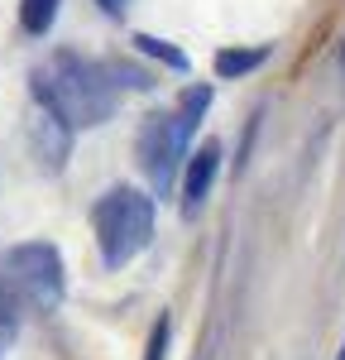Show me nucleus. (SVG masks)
Listing matches in <instances>:
<instances>
[{
	"label": "nucleus",
	"mask_w": 345,
	"mask_h": 360,
	"mask_svg": "<svg viewBox=\"0 0 345 360\" xmlns=\"http://www.w3.org/2000/svg\"><path fill=\"white\" fill-rule=\"evenodd\" d=\"M34 96H39V106H48L67 130H77V125H101V120H111V111H115V86H111V77H106V68L91 63V58L67 53V49L53 53L43 68H34Z\"/></svg>",
	"instance_id": "1"
},
{
	"label": "nucleus",
	"mask_w": 345,
	"mask_h": 360,
	"mask_svg": "<svg viewBox=\"0 0 345 360\" xmlns=\"http://www.w3.org/2000/svg\"><path fill=\"white\" fill-rule=\"evenodd\" d=\"M91 226H96V245H101V259L120 269L130 264L149 236H154V197L140 193V188H111V193L96 202L91 212Z\"/></svg>",
	"instance_id": "2"
},
{
	"label": "nucleus",
	"mask_w": 345,
	"mask_h": 360,
	"mask_svg": "<svg viewBox=\"0 0 345 360\" xmlns=\"http://www.w3.org/2000/svg\"><path fill=\"white\" fill-rule=\"evenodd\" d=\"M0 288L29 312H53L62 303V255L48 240H25L0 255Z\"/></svg>",
	"instance_id": "3"
},
{
	"label": "nucleus",
	"mask_w": 345,
	"mask_h": 360,
	"mask_svg": "<svg viewBox=\"0 0 345 360\" xmlns=\"http://www.w3.org/2000/svg\"><path fill=\"white\" fill-rule=\"evenodd\" d=\"M187 139H192V125L182 120V115H149L140 130V168L149 173V183H154V193L163 197L172 188V178H177V164H182V154H187Z\"/></svg>",
	"instance_id": "4"
},
{
	"label": "nucleus",
	"mask_w": 345,
	"mask_h": 360,
	"mask_svg": "<svg viewBox=\"0 0 345 360\" xmlns=\"http://www.w3.org/2000/svg\"><path fill=\"white\" fill-rule=\"evenodd\" d=\"M216 164H221V144H201L197 159L187 164V173H182V212L187 217H197V207L206 202L211 183H216Z\"/></svg>",
	"instance_id": "5"
},
{
	"label": "nucleus",
	"mask_w": 345,
	"mask_h": 360,
	"mask_svg": "<svg viewBox=\"0 0 345 360\" xmlns=\"http://www.w3.org/2000/svg\"><path fill=\"white\" fill-rule=\"evenodd\" d=\"M34 139H39V154H43V164H48V168H62L72 130H67V125H62V120H58L48 106H39V120H34Z\"/></svg>",
	"instance_id": "6"
},
{
	"label": "nucleus",
	"mask_w": 345,
	"mask_h": 360,
	"mask_svg": "<svg viewBox=\"0 0 345 360\" xmlns=\"http://www.w3.org/2000/svg\"><path fill=\"white\" fill-rule=\"evenodd\" d=\"M264 58H269V49H221L216 53V72L221 77H245V72H255Z\"/></svg>",
	"instance_id": "7"
},
{
	"label": "nucleus",
	"mask_w": 345,
	"mask_h": 360,
	"mask_svg": "<svg viewBox=\"0 0 345 360\" xmlns=\"http://www.w3.org/2000/svg\"><path fill=\"white\" fill-rule=\"evenodd\" d=\"M58 20V0H20V25H25V34H48Z\"/></svg>",
	"instance_id": "8"
},
{
	"label": "nucleus",
	"mask_w": 345,
	"mask_h": 360,
	"mask_svg": "<svg viewBox=\"0 0 345 360\" xmlns=\"http://www.w3.org/2000/svg\"><path fill=\"white\" fill-rule=\"evenodd\" d=\"M135 44H140V53L158 58V63H168L172 72H182V68H187V58L177 53V49H172L168 39H154V34H140V39H135Z\"/></svg>",
	"instance_id": "9"
},
{
	"label": "nucleus",
	"mask_w": 345,
	"mask_h": 360,
	"mask_svg": "<svg viewBox=\"0 0 345 360\" xmlns=\"http://www.w3.org/2000/svg\"><path fill=\"white\" fill-rule=\"evenodd\" d=\"M206 106H211V86H187V91H182V106H177V115H182L187 125H197Z\"/></svg>",
	"instance_id": "10"
},
{
	"label": "nucleus",
	"mask_w": 345,
	"mask_h": 360,
	"mask_svg": "<svg viewBox=\"0 0 345 360\" xmlns=\"http://www.w3.org/2000/svg\"><path fill=\"white\" fill-rule=\"evenodd\" d=\"M168 312H163V317H158V322H154V336H149V356L144 360H163V351H168Z\"/></svg>",
	"instance_id": "11"
},
{
	"label": "nucleus",
	"mask_w": 345,
	"mask_h": 360,
	"mask_svg": "<svg viewBox=\"0 0 345 360\" xmlns=\"http://www.w3.org/2000/svg\"><path fill=\"white\" fill-rule=\"evenodd\" d=\"M10 336H15V322H10V312H5V307H0V351H5V346H10Z\"/></svg>",
	"instance_id": "12"
},
{
	"label": "nucleus",
	"mask_w": 345,
	"mask_h": 360,
	"mask_svg": "<svg viewBox=\"0 0 345 360\" xmlns=\"http://www.w3.org/2000/svg\"><path fill=\"white\" fill-rule=\"evenodd\" d=\"M96 5H101L106 15H120V10H125V0H96Z\"/></svg>",
	"instance_id": "13"
},
{
	"label": "nucleus",
	"mask_w": 345,
	"mask_h": 360,
	"mask_svg": "<svg viewBox=\"0 0 345 360\" xmlns=\"http://www.w3.org/2000/svg\"><path fill=\"white\" fill-rule=\"evenodd\" d=\"M341 360H345V351H341Z\"/></svg>",
	"instance_id": "14"
}]
</instances>
